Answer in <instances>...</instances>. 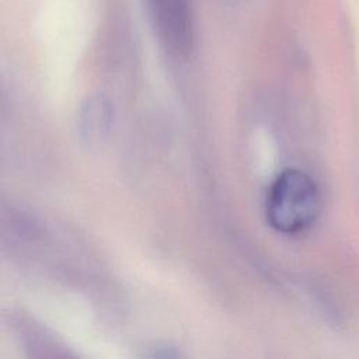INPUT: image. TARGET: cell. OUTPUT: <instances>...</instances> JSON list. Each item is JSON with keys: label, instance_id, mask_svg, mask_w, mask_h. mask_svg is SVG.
<instances>
[{"label": "cell", "instance_id": "1", "mask_svg": "<svg viewBox=\"0 0 359 359\" xmlns=\"http://www.w3.org/2000/svg\"><path fill=\"white\" fill-rule=\"evenodd\" d=\"M320 202L317 185L306 172L286 170L276 177L268 191V223L283 234L302 233L316 222Z\"/></svg>", "mask_w": 359, "mask_h": 359}, {"label": "cell", "instance_id": "2", "mask_svg": "<svg viewBox=\"0 0 359 359\" xmlns=\"http://www.w3.org/2000/svg\"><path fill=\"white\" fill-rule=\"evenodd\" d=\"M153 10L165 46L175 55H187L194 45L189 0H153Z\"/></svg>", "mask_w": 359, "mask_h": 359}, {"label": "cell", "instance_id": "3", "mask_svg": "<svg viewBox=\"0 0 359 359\" xmlns=\"http://www.w3.org/2000/svg\"><path fill=\"white\" fill-rule=\"evenodd\" d=\"M112 109L109 101L102 95L88 98L81 111V133L86 140L97 142L102 139L111 126Z\"/></svg>", "mask_w": 359, "mask_h": 359}]
</instances>
